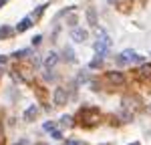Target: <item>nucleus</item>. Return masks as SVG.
<instances>
[{"mask_svg": "<svg viewBox=\"0 0 151 145\" xmlns=\"http://www.w3.org/2000/svg\"><path fill=\"white\" fill-rule=\"evenodd\" d=\"M57 62H58V55L57 52H48L47 57H45V67H47V69H52Z\"/></svg>", "mask_w": 151, "mask_h": 145, "instance_id": "obj_9", "label": "nucleus"}, {"mask_svg": "<svg viewBox=\"0 0 151 145\" xmlns=\"http://www.w3.org/2000/svg\"><path fill=\"white\" fill-rule=\"evenodd\" d=\"M63 145H81V143H79L77 139H67V141H65Z\"/></svg>", "mask_w": 151, "mask_h": 145, "instance_id": "obj_24", "label": "nucleus"}, {"mask_svg": "<svg viewBox=\"0 0 151 145\" xmlns=\"http://www.w3.org/2000/svg\"><path fill=\"white\" fill-rule=\"evenodd\" d=\"M6 60H8L6 55H0V65H6Z\"/></svg>", "mask_w": 151, "mask_h": 145, "instance_id": "obj_26", "label": "nucleus"}, {"mask_svg": "<svg viewBox=\"0 0 151 145\" xmlns=\"http://www.w3.org/2000/svg\"><path fill=\"white\" fill-rule=\"evenodd\" d=\"M107 81H109L111 85H123V83H125V72L109 71V72H107Z\"/></svg>", "mask_w": 151, "mask_h": 145, "instance_id": "obj_3", "label": "nucleus"}, {"mask_svg": "<svg viewBox=\"0 0 151 145\" xmlns=\"http://www.w3.org/2000/svg\"><path fill=\"white\" fill-rule=\"evenodd\" d=\"M135 55H137V52H135L133 48H127V50H123V52L117 57V62H119V65H127V62H131V60H133V57H135Z\"/></svg>", "mask_w": 151, "mask_h": 145, "instance_id": "obj_4", "label": "nucleus"}, {"mask_svg": "<svg viewBox=\"0 0 151 145\" xmlns=\"http://www.w3.org/2000/svg\"><path fill=\"white\" fill-rule=\"evenodd\" d=\"M32 20H35L32 16H24L22 20L16 24V32H24L26 28H30V26H32Z\"/></svg>", "mask_w": 151, "mask_h": 145, "instance_id": "obj_7", "label": "nucleus"}, {"mask_svg": "<svg viewBox=\"0 0 151 145\" xmlns=\"http://www.w3.org/2000/svg\"><path fill=\"white\" fill-rule=\"evenodd\" d=\"M35 115H36V105H30V107L24 111V119H26V121L35 119Z\"/></svg>", "mask_w": 151, "mask_h": 145, "instance_id": "obj_14", "label": "nucleus"}, {"mask_svg": "<svg viewBox=\"0 0 151 145\" xmlns=\"http://www.w3.org/2000/svg\"><path fill=\"white\" fill-rule=\"evenodd\" d=\"M91 89H93V91H99V83H97V81H91Z\"/></svg>", "mask_w": 151, "mask_h": 145, "instance_id": "obj_25", "label": "nucleus"}, {"mask_svg": "<svg viewBox=\"0 0 151 145\" xmlns=\"http://www.w3.org/2000/svg\"><path fill=\"white\" fill-rule=\"evenodd\" d=\"M6 2H8V0H0V8H2V6H4Z\"/></svg>", "mask_w": 151, "mask_h": 145, "instance_id": "obj_28", "label": "nucleus"}, {"mask_svg": "<svg viewBox=\"0 0 151 145\" xmlns=\"http://www.w3.org/2000/svg\"><path fill=\"white\" fill-rule=\"evenodd\" d=\"M133 62H137V65H145V57H143V55H135V57H133Z\"/></svg>", "mask_w": 151, "mask_h": 145, "instance_id": "obj_20", "label": "nucleus"}, {"mask_svg": "<svg viewBox=\"0 0 151 145\" xmlns=\"http://www.w3.org/2000/svg\"><path fill=\"white\" fill-rule=\"evenodd\" d=\"M87 36H89V34H87L85 28H73V30H70V38H73L75 42H85Z\"/></svg>", "mask_w": 151, "mask_h": 145, "instance_id": "obj_5", "label": "nucleus"}, {"mask_svg": "<svg viewBox=\"0 0 151 145\" xmlns=\"http://www.w3.org/2000/svg\"><path fill=\"white\" fill-rule=\"evenodd\" d=\"M28 55H32V48H20V50L12 52L14 59H24V57H28Z\"/></svg>", "mask_w": 151, "mask_h": 145, "instance_id": "obj_12", "label": "nucleus"}, {"mask_svg": "<svg viewBox=\"0 0 151 145\" xmlns=\"http://www.w3.org/2000/svg\"><path fill=\"white\" fill-rule=\"evenodd\" d=\"M50 137H52V139H63V131H58V129H55V131L50 133Z\"/></svg>", "mask_w": 151, "mask_h": 145, "instance_id": "obj_21", "label": "nucleus"}, {"mask_svg": "<svg viewBox=\"0 0 151 145\" xmlns=\"http://www.w3.org/2000/svg\"><path fill=\"white\" fill-rule=\"evenodd\" d=\"M107 2H111V4H113V2H117V0H107Z\"/></svg>", "mask_w": 151, "mask_h": 145, "instance_id": "obj_29", "label": "nucleus"}, {"mask_svg": "<svg viewBox=\"0 0 151 145\" xmlns=\"http://www.w3.org/2000/svg\"><path fill=\"white\" fill-rule=\"evenodd\" d=\"M89 79H91V72L87 71V69H81V71L77 72L75 83H77V85H85V83H89Z\"/></svg>", "mask_w": 151, "mask_h": 145, "instance_id": "obj_8", "label": "nucleus"}, {"mask_svg": "<svg viewBox=\"0 0 151 145\" xmlns=\"http://www.w3.org/2000/svg\"><path fill=\"white\" fill-rule=\"evenodd\" d=\"M0 145H4V131H2V125H0Z\"/></svg>", "mask_w": 151, "mask_h": 145, "instance_id": "obj_27", "label": "nucleus"}, {"mask_svg": "<svg viewBox=\"0 0 151 145\" xmlns=\"http://www.w3.org/2000/svg\"><path fill=\"white\" fill-rule=\"evenodd\" d=\"M0 38H2V36H0Z\"/></svg>", "mask_w": 151, "mask_h": 145, "instance_id": "obj_31", "label": "nucleus"}, {"mask_svg": "<svg viewBox=\"0 0 151 145\" xmlns=\"http://www.w3.org/2000/svg\"><path fill=\"white\" fill-rule=\"evenodd\" d=\"M87 18H89V22L93 24V26H97V10L95 8H89L87 10Z\"/></svg>", "mask_w": 151, "mask_h": 145, "instance_id": "obj_15", "label": "nucleus"}, {"mask_svg": "<svg viewBox=\"0 0 151 145\" xmlns=\"http://www.w3.org/2000/svg\"><path fill=\"white\" fill-rule=\"evenodd\" d=\"M45 79H47V81H52V79H55V72H52L50 69H48V71H47V75H45Z\"/></svg>", "mask_w": 151, "mask_h": 145, "instance_id": "obj_23", "label": "nucleus"}, {"mask_svg": "<svg viewBox=\"0 0 151 145\" xmlns=\"http://www.w3.org/2000/svg\"><path fill=\"white\" fill-rule=\"evenodd\" d=\"M79 121H81L85 127H95L101 121V111L99 109H93V107H85L79 113Z\"/></svg>", "mask_w": 151, "mask_h": 145, "instance_id": "obj_1", "label": "nucleus"}, {"mask_svg": "<svg viewBox=\"0 0 151 145\" xmlns=\"http://www.w3.org/2000/svg\"><path fill=\"white\" fill-rule=\"evenodd\" d=\"M131 145H139V143H131Z\"/></svg>", "mask_w": 151, "mask_h": 145, "instance_id": "obj_30", "label": "nucleus"}, {"mask_svg": "<svg viewBox=\"0 0 151 145\" xmlns=\"http://www.w3.org/2000/svg\"><path fill=\"white\" fill-rule=\"evenodd\" d=\"M60 125L63 127H73V117L70 115H63L60 117Z\"/></svg>", "mask_w": 151, "mask_h": 145, "instance_id": "obj_17", "label": "nucleus"}, {"mask_svg": "<svg viewBox=\"0 0 151 145\" xmlns=\"http://www.w3.org/2000/svg\"><path fill=\"white\" fill-rule=\"evenodd\" d=\"M67 101H69V93H67V89H63V87L55 89L52 103H55V105H67Z\"/></svg>", "mask_w": 151, "mask_h": 145, "instance_id": "obj_2", "label": "nucleus"}, {"mask_svg": "<svg viewBox=\"0 0 151 145\" xmlns=\"http://www.w3.org/2000/svg\"><path fill=\"white\" fill-rule=\"evenodd\" d=\"M111 45H113L111 40H95L93 42V50L97 52V55H105V50L111 47Z\"/></svg>", "mask_w": 151, "mask_h": 145, "instance_id": "obj_6", "label": "nucleus"}, {"mask_svg": "<svg viewBox=\"0 0 151 145\" xmlns=\"http://www.w3.org/2000/svg\"><path fill=\"white\" fill-rule=\"evenodd\" d=\"M137 77L139 79H151V65H141V69L137 71Z\"/></svg>", "mask_w": 151, "mask_h": 145, "instance_id": "obj_10", "label": "nucleus"}, {"mask_svg": "<svg viewBox=\"0 0 151 145\" xmlns=\"http://www.w3.org/2000/svg\"><path fill=\"white\" fill-rule=\"evenodd\" d=\"M101 67H103V57H97L89 62V69H101Z\"/></svg>", "mask_w": 151, "mask_h": 145, "instance_id": "obj_16", "label": "nucleus"}, {"mask_svg": "<svg viewBox=\"0 0 151 145\" xmlns=\"http://www.w3.org/2000/svg\"><path fill=\"white\" fill-rule=\"evenodd\" d=\"M42 129H45V131H55V123H52V121H45V123H42Z\"/></svg>", "mask_w": 151, "mask_h": 145, "instance_id": "obj_19", "label": "nucleus"}, {"mask_svg": "<svg viewBox=\"0 0 151 145\" xmlns=\"http://www.w3.org/2000/svg\"><path fill=\"white\" fill-rule=\"evenodd\" d=\"M139 105V101L135 99V97H125L123 99V107H127V109H135Z\"/></svg>", "mask_w": 151, "mask_h": 145, "instance_id": "obj_11", "label": "nucleus"}, {"mask_svg": "<svg viewBox=\"0 0 151 145\" xmlns=\"http://www.w3.org/2000/svg\"><path fill=\"white\" fill-rule=\"evenodd\" d=\"M40 42H42V36H40V34H36L35 38H32V45L36 47V45H40Z\"/></svg>", "mask_w": 151, "mask_h": 145, "instance_id": "obj_22", "label": "nucleus"}, {"mask_svg": "<svg viewBox=\"0 0 151 145\" xmlns=\"http://www.w3.org/2000/svg\"><path fill=\"white\" fill-rule=\"evenodd\" d=\"M63 55H65V60L75 62V52H73V48H70V47H65V48H63Z\"/></svg>", "mask_w": 151, "mask_h": 145, "instance_id": "obj_13", "label": "nucleus"}, {"mask_svg": "<svg viewBox=\"0 0 151 145\" xmlns=\"http://www.w3.org/2000/svg\"><path fill=\"white\" fill-rule=\"evenodd\" d=\"M47 6H48V4H40V6H36L35 12H32V18H38V16L45 12V8H47Z\"/></svg>", "mask_w": 151, "mask_h": 145, "instance_id": "obj_18", "label": "nucleus"}]
</instances>
